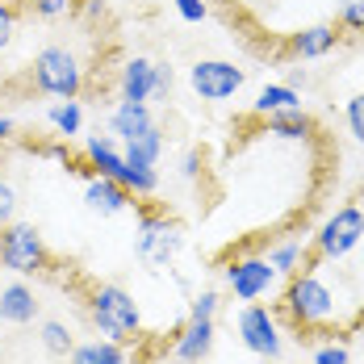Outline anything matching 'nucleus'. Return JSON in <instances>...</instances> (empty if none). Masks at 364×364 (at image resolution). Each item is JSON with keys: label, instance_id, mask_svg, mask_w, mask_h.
<instances>
[{"label": "nucleus", "instance_id": "nucleus-38", "mask_svg": "<svg viewBox=\"0 0 364 364\" xmlns=\"http://www.w3.org/2000/svg\"><path fill=\"white\" fill-rule=\"evenodd\" d=\"M9 4H26V0H9Z\"/></svg>", "mask_w": 364, "mask_h": 364}, {"label": "nucleus", "instance_id": "nucleus-8", "mask_svg": "<svg viewBox=\"0 0 364 364\" xmlns=\"http://www.w3.org/2000/svg\"><path fill=\"white\" fill-rule=\"evenodd\" d=\"M277 285H281V277H277V268L268 264L264 252H239L222 264V289L230 293L239 306H243V301H264V297H272Z\"/></svg>", "mask_w": 364, "mask_h": 364}, {"label": "nucleus", "instance_id": "nucleus-4", "mask_svg": "<svg viewBox=\"0 0 364 364\" xmlns=\"http://www.w3.org/2000/svg\"><path fill=\"white\" fill-rule=\"evenodd\" d=\"M364 243V205L348 201L335 205L327 218L318 222V230L310 235V259L314 264H339Z\"/></svg>", "mask_w": 364, "mask_h": 364}, {"label": "nucleus", "instance_id": "nucleus-9", "mask_svg": "<svg viewBox=\"0 0 364 364\" xmlns=\"http://www.w3.org/2000/svg\"><path fill=\"white\" fill-rule=\"evenodd\" d=\"M235 335H239V343L259 356V360H281L285 356V331H281V314L277 310H268L264 301H243L239 310H235Z\"/></svg>", "mask_w": 364, "mask_h": 364}, {"label": "nucleus", "instance_id": "nucleus-7", "mask_svg": "<svg viewBox=\"0 0 364 364\" xmlns=\"http://www.w3.org/2000/svg\"><path fill=\"white\" fill-rule=\"evenodd\" d=\"M50 264H55V255H50V247H46V239H42V230L34 222L17 218L0 230V268L4 272L42 277V272H50Z\"/></svg>", "mask_w": 364, "mask_h": 364}, {"label": "nucleus", "instance_id": "nucleus-11", "mask_svg": "<svg viewBox=\"0 0 364 364\" xmlns=\"http://www.w3.org/2000/svg\"><path fill=\"white\" fill-rule=\"evenodd\" d=\"M218 343V323L214 318H184V327L172 339V356L181 364H205Z\"/></svg>", "mask_w": 364, "mask_h": 364}, {"label": "nucleus", "instance_id": "nucleus-23", "mask_svg": "<svg viewBox=\"0 0 364 364\" xmlns=\"http://www.w3.org/2000/svg\"><path fill=\"white\" fill-rule=\"evenodd\" d=\"M38 343L50 352V356H59V360H68L75 348V331L63 323V318H42L38 323Z\"/></svg>", "mask_w": 364, "mask_h": 364}, {"label": "nucleus", "instance_id": "nucleus-26", "mask_svg": "<svg viewBox=\"0 0 364 364\" xmlns=\"http://www.w3.org/2000/svg\"><path fill=\"white\" fill-rule=\"evenodd\" d=\"M310 364H352V348L343 339H327L310 348Z\"/></svg>", "mask_w": 364, "mask_h": 364}, {"label": "nucleus", "instance_id": "nucleus-6", "mask_svg": "<svg viewBox=\"0 0 364 364\" xmlns=\"http://www.w3.org/2000/svg\"><path fill=\"white\" fill-rule=\"evenodd\" d=\"M184 252V226L164 210H139V235H134V255L155 272H172L176 255Z\"/></svg>", "mask_w": 364, "mask_h": 364}, {"label": "nucleus", "instance_id": "nucleus-25", "mask_svg": "<svg viewBox=\"0 0 364 364\" xmlns=\"http://www.w3.org/2000/svg\"><path fill=\"white\" fill-rule=\"evenodd\" d=\"M335 26H339L343 34H364V0H339Z\"/></svg>", "mask_w": 364, "mask_h": 364}, {"label": "nucleus", "instance_id": "nucleus-28", "mask_svg": "<svg viewBox=\"0 0 364 364\" xmlns=\"http://www.w3.org/2000/svg\"><path fill=\"white\" fill-rule=\"evenodd\" d=\"M343 126H348V134L364 146V92L348 97V105H343Z\"/></svg>", "mask_w": 364, "mask_h": 364}, {"label": "nucleus", "instance_id": "nucleus-15", "mask_svg": "<svg viewBox=\"0 0 364 364\" xmlns=\"http://www.w3.org/2000/svg\"><path fill=\"white\" fill-rule=\"evenodd\" d=\"M151 88H155V59L130 55L117 68V101H146L151 105Z\"/></svg>", "mask_w": 364, "mask_h": 364}, {"label": "nucleus", "instance_id": "nucleus-29", "mask_svg": "<svg viewBox=\"0 0 364 364\" xmlns=\"http://www.w3.org/2000/svg\"><path fill=\"white\" fill-rule=\"evenodd\" d=\"M17 26H21V4H9V0H0V50H4V46H13Z\"/></svg>", "mask_w": 364, "mask_h": 364}, {"label": "nucleus", "instance_id": "nucleus-10", "mask_svg": "<svg viewBox=\"0 0 364 364\" xmlns=\"http://www.w3.org/2000/svg\"><path fill=\"white\" fill-rule=\"evenodd\" d=\"M243 84H247V68H239V63H230V59H197V63L188 68V88H193V97H201V101H210V105L235 101V97L243 92Z\"/></svg>", "mask_w": 364, "mask_h": 364}, {"label": "nucleus", "instance_id": "nucleus-27", "mask_svg": "<svg viewBox=\"0 0 364 364\" xmlns=\"http://www.w3.org/2000/svg\"><path fill=\"white\" fill-rule=\"evenodd\" d=\"M218 310H222L218 289H201V293H193V301H188V318H214L218 323Z\"/></svg>", "mask_w": 364, "mask_h": 364}, {"label": "nucleus", "instance_id": "nucleus-13", "mask_svg": "<svg viewBox=\"0 0 364 364\" xmlns=\"http://www.w3.org/2000/svg\"><path fill=\"white\" fill-rule=\"evenodd\" d=\"M339 42H343V30L335 21H314V26H301L289 34V55L301 63H314V59H327Z\"/></svg>", "mask_w": 364, "mask_h": 364}, {"label": "nucleus", "instance_id": "nucleus-34", "mask_svg": "<svg viewBox=\"0 0 364 364\" xmlns=\"http://www.w3.org/2000/svg\"><path fill=\"white\" fill-rule=\"evenodd\" d=\"M201 168H205V155H201V151H188V155L181 159V176H184L188 184L201 181Z\"/></svg>", "mask_w": 364, "mask_h": 364}, {"label": "nucleus", "instance_id": "nucleus-19", "mask_svg": "<svg viewBox=\"0 0 364 364\" xmlns=\"http://www.w3.org/2000/svg\"><path fill=\"white\" fill-rule=\"evenodd\" d=\"M285 109H301V92L289 88L285 80H281V84H264L252 101L255 117H272V113H285Z\"/></svg>", "mask_w": 364, "mask_h": 364}, {"label": "nucleus", "instance_id": "nucleus-36", "mask_svg": "<svg viewBox=\"0 0 364 364\" xmlns=\"http://www.w3.org/2000/svg\"><path fill=\"white\" fill-rule=\"evenodd\" d=\"M285 84H289V88H297V92H301V88L310 84V75H306V68H289V75H285Z\"/></svg>", "mask_w": 364, "mask_h": 364}, {"label": "nucleus", "instance_id": "nucleus-37", "mask_svg": "<svg viewBox=\"0 0 364 364\" xmlns=\"http://www.w3.org/2000/svg\"><path fill=\"white\" fill-rule=\"evenodd\" d=\"M226 4H252V0H226Z\"/></svg>", "mask_w": 364, "mask_h": 364}, {"label": "nucleus", "instance_id": "nucleus-12", "mask_svg": "<svg viewBox=\"0 0 364 364\" xmlns=\"http://www.w3.org/2000/svg\"><path fill=\"white\" fill-rule=\"evenodd\" d=\"M84 205H88L92 214H101V218H117V214H126L130 205H139V197H134L122 181L92 176V172H88V181H84Z\"/></svg>", "mask_w": 364, "mask_h": 364}, {"label": "nucleus", "instance_id": "nucleus-24", "mask_svg": "<svg viewBox=\"0 0 364 364\" xmlns=\"http://www.w3.org/2000/svg\"><path fill=\"white\" fill-rule=\"evenodd\" d=\"M26 9L38 21H63V17H72L80 9V0H26Z\"/></svg>", "mask_w": 364, "mask_h": 364}, {"label": "nucleus", "instance_id": "nucleus-2", "mask_svg": "<svg viewBox=\"0 0 364 364\" xmlns=\"http://www.w3.org/2000/svg\"><path fill=\"white\" fill-rule=\"evenodd\" d=\"M88 323L101 339L126 343V348H134L143 339V310H139L134 293L126 285H113V281L88 293Z\"/></svg>", "mask_w": 364, "mask_h": 364}, {"label": "nucleus", "instance_id": "nucleus-16", "mask_svg": "<svg viewBox=\"0 0 364 364\" xmlns=\"http://www.w3.org/2000/svg\"><path fill=\"white\" fill-rule=\"evenodd\" d=\"M155 126V109L146 105V101H117L109 113V134L117 143H130V139H139Z\"/></svg>", "mask_w": 364, "mask_h": 364}, {"label": "nucleus", "instance_id": "nucleus-32", "mask_svg": "<svg viewBox=\"0 0 364 364\" xmlns=\"http://www.w3.org/2000/svg\"><path fill=\"white\" fill-rule=\"evenodd\" d=\"M38 155H46V159H55V164H63V168H72L75 155L72 146H68V139H55V143H42L38 146Z\"/></svg>", "mask_w": 364, "mask_h": 364}, {"label": "nucleus", "instance_id": "nucleus-33", "mask_svg": "<svg viewBox=\"0 0 364 364\" xmlns=\"http://www.w3.org/2000/svg\"><path fill=\"white\" fill-rule=\"evenodd\" d=\"M172 80H176V75H172V68H168V63H155V88H151V105H155V101H168V92H172Z\"/></svg>", "mask_w": 364, "mask_h": 364}, {"label": "nucleus", "instance_id": "nucleus-17", "mask_svg": "<svg viewBox=\"0 0 364 364\" xmlns=\"http://www.w3.org/2000/svg\"><path fill=\"white\" fill-rule=\"evenodd\" d=\"M264 255H268V264L277 268V277H281V281L314 264V259H310V243H306L301 235H281V239H272V243L264 247Z\"/></svg>", "mask_w": 364, "mask_h": 364}, {"label": "nucleus", "instance_id": "nucleus-3", "mask_svg": "<svg viewBox=\"0 0 364 364\" xmlns=\"http://www.w3.org/2000/svg\"><path fill=\"white\" fill-rule=\"evenodd\" d=\"M80 159L92 176H109V181H122L134 197H155L159 193V172L155 168H130L126 155H122V143L113 134H92L80 146Z\"/></svg>", "mask_w": 364, "mask_h": 364}, {"label": "nucleus", "instance_id": "nucleus-14", "mask_svg": "<svg viewBox=\"0 0 364 364\" xmlns=\"http://www.w3.org/2000/svg\"><path fill=\"white\" fill-rule=\"evenodd\" d=\"M38 314H42V301H38L34 285H30L26 277L0 285V323H9V327H30V323H38Z\"/></svg>", "mask_w": 364, "mask_h": 364}, {"label": "nucleus", "instance_id": "nucleus-22", "mask_svg": "<svg viewBox=\"0 0 364 364\" xmlns=\"http://www.w3.org/2000/svg\"><path fill=\"white\" fill-rule=\"evenodd\" d=\"M46 126H50L59 139L72 143L75 134H84V105H80V101H55V105L46 109Z\"/></svg>", "mask_w": 364, "mask_h": 364}, {"label": "nucleus", "instance_id": "nucleus-20", "mask_svg": "<svg viewBox=\"0 0 364 364\" xmlns=\"http://www.w3.org/2000/svg\"><path fill=\"white\" fill-rule=\"evenodd\" d=\"M68 364H126V343H113V339H75L72 356H68Z\"/></svg>", "mask_w": 364, "mask_h": 364}, {"label": "nucleus", "instance_id": "nucleus-30", "mask_svg": "<svg viewBox=\"0 0 364 364\" xmlns=\"http://www.w3.org/2000/svg\"><path fill=\"white\" fill-rule=\"evenodd\" d=\"M17 205H21V201H17V188L0 176V230H4L9 222H17Z\"/></svg>", "mask_w": 364, "mask_h": 364}, {"label": "nucleus", "instance_id": "nucleus-1", "mask_svg": "<svg viewBox=\"0 0 364 364\" xmlns=\"http://www.w3.org/2000/svg\"><path fill=\"white\" fill-rule=\"evenodd\" d=\"M314 268L318 264L285 277V289H281V318L297 331H323L339 318V297Z\"/></svg>", "mask_w": 364, "mask_h": 364}, {"label": "nucleus", "instance_id": "nucleus-35", "mask_svg": "<svg viewBox=\"0 0 364 364\" xmlns=\"http://www.w3.org/2000/svg\"><path fill=\"white\" fill-rule=\"evenodd\" d=\"M13 134H17V122H13V117H4V113H0V151H4V146L13 143Z\"/></svg>", "mask_w": 364, "mask_h": 364}, {"label": "nucleus", "instance_id": "nucleus-21", "mask_svg": "<svg viewBox=\"0 0 364 364\" xmlns=\"http://www.w3.org/2000/svg\"><path fill=\"white\" fill-rule=\"evenodd\" d=\"M122 155H126V164H130V168H155V164H159V155H164V130H159V126H151L146 134L130 139V143H122Z\"/></svg>", "mask_w": 364, "mask_h": 364}, {"label": "nucleus", "instance_id": "nucleus-31", "mask_svg": "<svg viewBox=\"0 0 364 364\" xmlns=\"http://www.w3.org/2000/svg\"><path fill=\"white\" fill-rule=\"evenodd\" d=\"M172 9L181 13V21H188V26H201L210 17V4L205 0H172Z\"/></svg>", "mask_w": 364, "mask_h": 364}, {"label": "nucleus", "instance_id": "nucleus-5", "mask_svg": "<svg viewBox=\"0 0 364 364\" xmlns=\"http://www.w3.org/2000/svg\"><path fill=\"white\" fill-rule=\"evenodd\" d=\"M30 80L42 97H55V101H80L84 92V63L72 46H42L30 63Z\"/></svg>", "mask_w": 364, "mask_h": 364}, {"label": "nucleus", "instance_id": "nucleus-18", "mask_svg": "<svg viewBox=\"0 0 364 364\" xmlns=\"http://www.w3.org/2000/svg\"><path fill=\"white\" fill-rule=\"evenodd\" d=\"M264 122V134L281 139V143H306L314 139V117L306 109H285V113H272V117H259Z\"/></svg>", "mask_w": 364, "mask_h": 364}]
</instances>
